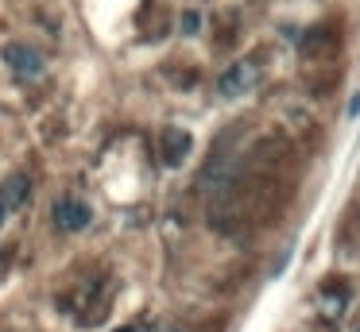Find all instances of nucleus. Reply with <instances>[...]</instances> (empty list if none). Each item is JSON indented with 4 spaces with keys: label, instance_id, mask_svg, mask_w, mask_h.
I'll list each match as a JSON object with an SVG mask.
<instances>
[{
    "label": "nucleus",
    "instance_id": "f257e3e1",
    "mask_svg": "<svg viewBox=\"0 0 360 332\" xmlns=\"http://www.w3.org/2000/svg\"><path fill=\"white\" fill-rule=\"evenodd\" d=\"M256 81H259V62L240 58L236 66H229L225 74H221L217 89H221V97H240V93L256 89Z\"/></svg>",
    "mask_w": 360,
    "mask_h": 332
},
{
    "label": "nucleus",
    "instance_id": "f03ea898",
    "mask_svg": "<svg viewBox=\"0 0 360 332\" xmlns=\"http://www.w3.org/2000/svg\"><path fill=\"white\" fill-rule=\"evenodd\" d=\"M51 216H55V228H58V232H82L94 213H89V205H86L82 197L63 193V197L55 201V213H51Z\"/></svg>",
    "mask_w": 360,
    "mask_h": 332
},
{
    "label": "nucleus",
    "instance_id": "7ed1b4c3",
    "mask_svg": "<svg viewBox=\"0 0 360 332\" xmlns=\"http://www.w3.org/2000/svg\"><path fill=\"white\" fill-rule=\"evenodd\" d=\"M4 58H8L12 74H20V77H35V74H43V58H39V51H35V46L12 43L8 51H4Z\"/></svg>",
    "mask_w": 360,
    "mask_h": 332
},
{
    "label": "nucleus",
    "instance_id": "20e7f679",
    "mask_svg": "<svg viewBox=\"0 0 360 332\" xmlns=\"http://www.w3.org/2000/svg\"><path fill=\"white\" fill-rule=\"evenodd\" d=\"M190 147H194V139H190L182 128H167L163 131V162L167 166H182L186 154H190Z\"/></svg>",
    "mask_w": 360,
    "mask_h": 332
},
{
    "label": "nucleus",
    "instance_id": "39448f33",
    "mask_svg": "<svg viewBox=\"0 0 360 332\" xmlns=\"http://www.w3.org/2000/svg\"><path fill=\"white\" fill-rule=\"evenodd\" d=\"M27 190H32V182H27L24 174L4 178V185H0V201H4V208H8V213H16V208L27 201Z\"/></svg>",
    "mask_w": 360,
    "mask_h": 332
},
{
    "label": "nucleus",
    "instance_id": "423d86ee",
    "mask_svg": "<svg viewBox=\"0 0 360 332\" xmlns=\"http://www.w3.org/2000/svg\"><path fill=\"white\" fill-rule=\"evenodd\" d=\"M341 309H345V290H326V305H321V313L326 317H341Z\"/></svg>",
    "mask_w": 360,
    "mask_h": 332
},
{
    "label": "nucleus",
    "instance_id": "0eeeda50",
    "mask_svg": "<svg viewBox=\"0 0 360 332\" xmlns=\"http://www.w3.org/2000/svg\"><path fill=\"white\" fill-rule=\"evenodd\" d=\"M182 23H186V31H198V15H194V12L182 15Z\"/></svg>",
    "mask_w": 360,
    "mask_h": 332
},
{
    "label": "nucleus",
    "instance_id": "6e6552de",
    "mask_svg": "<svg viewBox=\"0 0 360 332\" xmlns=\"http://www.w3.org/2000/svg\"><path fill=\"white\" fill-rule=\"evenodd\" d=\"M4 213H8V208H4V201H0V224H4Z\"/></svg>",
    "mask_w": 360,
    "mask_h": 332
},
{
    "label": "nucleus",
    "instance_id": "1a4fd4ad",
    "mask_svg": "<svg viewBox=\"0 0 360 332\" xmlns=\"http://www.w3.org/2000/svg\"><path fill=\"white\" fill-rule=\"evenodd\" d=\"M117 332H136V328H117Z\"/></svg>",
    "mask_w": 360,
    "mask_h": 332
},
{
    "label": "nucleus",
    "instance_id": "9d476101",
    "mask_svg": "<svg viewBox=\"0 0 360 332\" xmlns=\"http://www.w3.org/2000/svg\"><path fill=\"white\" fill-rule=\"evenodd\" d=\"M356 332H360V328H356Z\"/></svg>",
    "mask_w": 360,
    "mask_h": 332
}]
</instances>
